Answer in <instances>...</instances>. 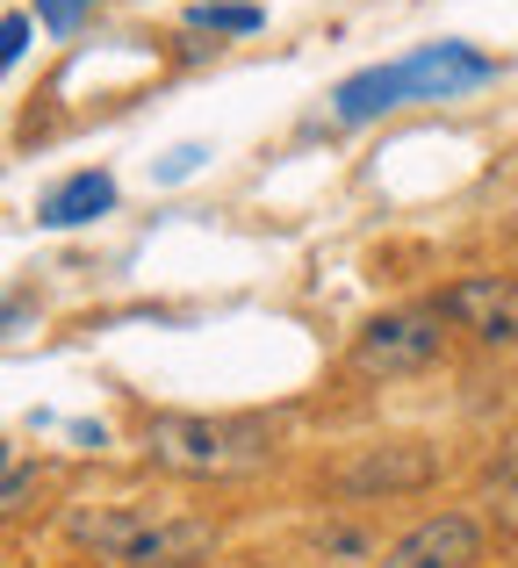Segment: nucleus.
<instances>
[{"instance_id":"7ed1b4c3","label":"nucleus","mask_w":518,"mask_h":568,"mask_svg":"<svg viewBox=\"0 0 518 568\" xmlns=\"http://www.w3.org/2000/svg\"><path fill=\"white\" fill-rule=\"evenodd\" d=\"M274 454L266 417H202V410H159L144 417V460L187 483H224V475H253Z\"/></svg>"},{"instance_id":"6e6552de","label":"nucleus","mask_w":518,"mask_h":568,"mask_svg":"<svg viewBox=\"0 0 518 568\" xmlns=\"http://www.w3.org/2000/svg\"><path fill=\"white\" fill-rule=\"evenodd\" d=\"M109 209H115V181L87 166V173H65V181L43 194L37 223H43V231H72V223H94V216H109Z\"/></svg>"},{"instance_id":"423d86ee","label":"nucleus","mask_w":518,"mask_h":568,"mask_svg":"<svg viewBox=\"0 0 518 568\" xmlns=\"http://www.w3.org/2000/svg\"><path fill=\"white\" fill-rule=\"evenodd\" d=\"M439 317L461 324V332L483 338V346H518V281H505V274L454 281V288L439 295Z\"/></svg>"},{"instance_id":"9d476101","label":"nucleus","mask_w":518,"mask_h":568,"mask_svg":"<svg viewBox=\"0 0 518 568\" xmlns=\"http://www.w3.org/2000/svg\"><path fill=\"white\" fill-rule=\"evenodd\" d=\"M87 8H101V0H37V22L43 29H72Z\"/></svg>"},{"instance_id":"0eeeda50","label":"nucleus","mask_w":518,"mask_h":568,"mask_svg":"<svg viewBox=\"0 0 518 568\" xmlns=\"http://www.w3.org/2000/svg\"><path fill=\"white\" fill-rule=\"evenodd\" d=\"M476 555H483V526L468 511H439L425 526H410L375 568H468Z\"/></svg>"},{"instance_id":"9b49d317","label":"nucleus","mask_w":518,"mask_h":568,"mask_svg":"<svg viewBox=\"0 0 518 568\" xmlns=\"http://www.w3.org/2000/svg\"><path fill=\"white\" fill-rule=\"evenodd\" d=\"M22 51H29V14H8V22H0V58L14 65Z\"/></svg>"},{"instance_id":"1a4fd4ad","label":"nucleus","mask_w":518,"mask_h":568,"mask_svg":"<svg viewBox=\"0 0 518 568\" xmlns=\"http://www.w3.org/2000/svg\"><path fill=\"white\" fill-rule=\"evenodd\" d=\"M187 22H195V29H216V37H253L266 14L253 8V0H195V8H187Z\"/></svg>"},{"instance_id":"f03ea898","label":"nucleus","mask_w":518,"mask_h":568,"mask_svg":"<svg viewBox=\"0 0 518 568\" xmlns=\"http://www.w3.org/2000/svg\"><path fill=\"white\" fill-rule=\"evenodd\" d=\"M65 532L87 555L115 568H181L216 547V518L202 511H159V504H109V511H72Z\"/></svg>"},{"instance_id":"f257e3e1","label":"nucleus","mask_w":518,"mask_h":568,"mask_svg":"<svg viewBox=\"0 0 518 568\" xmlns=\"http://www.w3.org/2000/svg\"><path fill=\"white\" fill-rule=\"evenodd\" d=\"M490 58L468 51V43H425L410 58H389V65H367L353 80L332 87V115L338 123H375V115L404 109V101H447V94H468V87L490 80Z\"/></svg>"},{"instance_id":"39448f33","label":"nucleus","mask_w":518,"mask_h":568,"mask_svg":"<svg viewBox=\"0 0 518 568\" xmlns=\"http://www.w3.org/2000/svg\"><path fill=\"white\" fill-rule=\"evenodd\" d=\"M439 475V446L425 439H382V446H360L353 460H338L332 468V489L338 497H410V489H425Z\"/></svg>"},{"instance_id":"20e7f679","label":"nucleus","mask_w":518,"mask_h":568,"mask_svg":"<svg viewBox=\"0 0 518 568\" xmlns=\"http://www.w3.org/2000/svg\"><path fill=\"white\" fill-rule=\"evenodd\" d=\"M447 353V317L439 303H418V310H382L353 332V353L346 367L360 382H396V375H425V367Z\"/></svg>"},{"instance_id":"f8f14e48","label":"nucleus","mask_w":518,"mask_h":568,"mask_svg":"<svg viewBox=\"0 0 518 568\" xmlns=\"http://www.w3.org/2000/svg\"><path fill=\"white\" fill-rule=\"evenodd\" d=\"M195 166H202V152H195V144H181V152H173L159 173H166V181H181V173H195Z\"/></svg>"}]
</instances>
